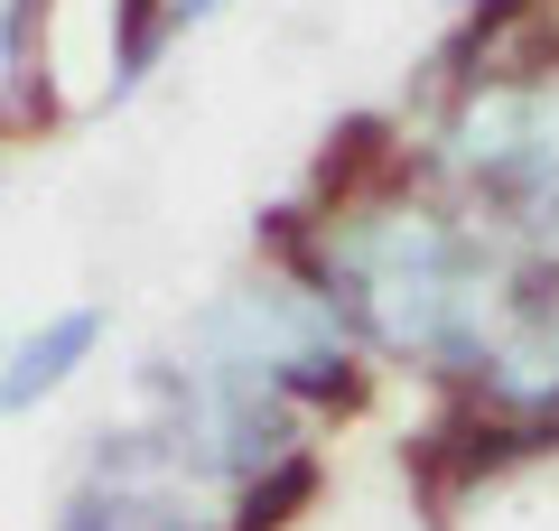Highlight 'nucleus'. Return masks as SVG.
Segmentation results:
<instances>
[{"label":"nucleus","mask_w":559,"mask_h":531,"mask_svg":"<svg viewBox=\"0 0 559 531\" xmlns=\"http://www.w3.org/2000/svg\"><path fill=\"white\" fill-rule=\"evenodd\" d=\"M197 467L178 457L168 429H121L94 448V475L75 485L57 531H215L197 504H187Z\"/></svg>","instance_id":"20e7f679"},{"label":"nucleus","mask_w":559,"mask_h":531,"mask_svg":"<svg viewBox=\"0 0 559 531\" xmlns=\"http://www.w3.org/2000/svg\"><path fill=\"white\" fill-rule=\"evenodd\" d=\"M94 335H103V308H66V317H47L38 335H20V345H10V374H0V411L28 420L84 354H94Z\"/></svg>","instance_id":"423d86ee"},{"label":"nucleus","mask_w":559,"mask_h":531,"mask_svg":"<svg viewBox=\"0 0 559 531\" xmlns=\"http://www.w3.org/2000/svg\"><path fill=\"white\" fill-rule=\"evenodd\" d=\"M448 158L503 234L559 261V84H485L448 131Z\"/></svg>","instance_id":"7ed1b4c3"},{"label":"nucleus","mask_w":559,"mask_h":531,"mask_svg":"<svg viewBox=\"0 0 559 531\" xmlns=\"http://www.w3.org/2000/svg\"><path fill=\"white\" fill-rule=\"evenodd\" d=\"M187 364L242 374V382H261L280 401H345L355 392L336 298H308L289 280H242L234 298H215L197 317V335H187Z\"/></svg>","instance_id":"f03ea898"},{"label":"nucleus","mask_w":559,"mask_h":531,"mask_svg":"<svg viewBox=\"0 0 559 531\" xmlns=\"http://www.w3.org/2000/svg\"><path fill=\"white\" fill-rule=\"evenodd\" d=\"M485 401L513 420H550L559 411V290L550 280H522L513 317H503L495 354H485Z\"/></svg>","instance_id":"39448f33"},{"label":"nucleus","mask_w":559,"mask_h":531,"mask_svg":"<svg viewBox=\"0 0 559 531\" xmlns=\"http://www.w3.org/2000/svg\"><path fill=\"white\" fill-rule=\"evenodd\" d=\"M215 10H224V0H178V10H168V28H205Z\"/></svg>","instance_id":"0eeeda50"},{"label":"nucleus","mask_w":559,"mask_h":531,"mask_svg":"<svg viewBox=\"0 0 559 531\" xmlns=\"http://www.w3.org/2000/svg\"><path fill=\"white\" fill-rule=\"evenodd\" d=\"M318 298H336V317H355L392 354L448 364V374H485L522 280L476 234L429 215V205H373V215L326 234Z\"/></svg>","instance_id":"f257e3e1"}]
</instances>
